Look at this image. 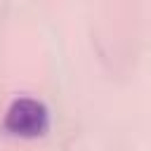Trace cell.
Masks as SVG:
<instances>
[{
  "mask_svg": "<svg viewBox=\"0 0 151 151\" xmlns=\"http://www.w3.org/2000/svg\"><path fill=\"white\" fill-rule=\"evenodd\" d=\"M2 127L14 137H40L50 127V109L38 97L19 94L5 109Z\"/></svg>",
  "mask_w": 151,
  "mask_h": 151,
  "instance_id": "6da1fadb",
  "label": "cell"
}]
</instances>
